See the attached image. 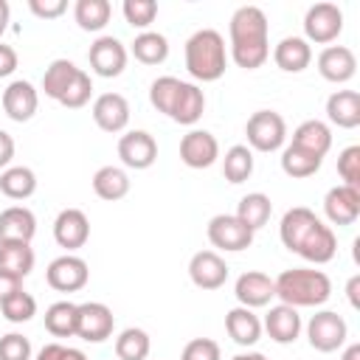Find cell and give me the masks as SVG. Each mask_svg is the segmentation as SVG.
<instances>
[{
	"instance_id": "6da1fadb",
	"label": "cell",
	"mask_w": 360,
	"mask_h": 360,
	"mask_svg": "<svg viewBox=\"0 0 360 360\" xmlns=\"http://www.w3.org/2000/svg\"><path fill=\"white\" fill-rule=\"evenodd\" d=\"M278 236H281L287 250L298 253L301 259H307L312 264H326L338 253L335 231L315 211H309L304 205L284 211L281 225H278Z\"/></svg>"
},
{
	"instance_id": "7a4b0ae2",
	"label": "cell",
	"mask_w": 360,
	"mask_h": 360,
	"mask_svg": "<svg viewBox=\"0 0 360 360\" xmlns=\"http://www.w3.org/2000/svg\"><path fill=\"white\" fill-rule=\"evenodd\" d=\"M228 37H231V59L239 68L256 70L267 62V56H270V28H267V17L259 6H239L231 14Z\"/></svg>"
},
{
	"instance_id": "3957f363",
	"label": "cell",
	"mask_w": 360,
	"mask_h": 360,
	"mask_svg": "<svg viewBox=\"0 0 360 360\" xmlns=\"http://www.w3.org/2000/svg\"><path fill=\"white\" fill-rule=\"evenodd\" d=\"M149 101L158 112L183 127L197 124L205 112V93L194 82H183L177 76H158L149 84Z\"/></svg>"
},
{
	"instance_id": "277c9868",
	"label": "cell",
	"mask_w": 360,
	"mask_h": 360,
	"mask_svg": "<svg viewBox=\"0 0 360 360\" xmlns=\"http://www.w3.org/2000/svg\"><path fill=\"white\" fill-rule=\"evenodd\" d=\"M276 298L287 307H321L332 295V281L323 270L315 267H290L281 270L276 278Z\"/></svg>"
},
{
	"instance_id": "5b68a950",
	"label": "cell",
	"mask_w": 360,
	"mask_h": 360,
	"mask_svg": "<svg viewBox=\"0 0 360 360\" xmlns=\"http://www.w3.org/2000/svg\"><path fill=\"white\" fill-rule=\"evenodd\" d=\"M228 68L225 39L214 28H200L186 39V70L197 82H217Z\"/></svg>"
},
{
	"instance_id": "8992f818",
	"label": "cell",
	"mask_w": 360,
	"mask_h": 360,
	"mask_svg": "<svg viewBox=\"0 0 360 360\" xmlns=\"http://www.w3.org/2000/svg\"><path fill=\"white\" fill-rule=\"evenodd\" d=\"M248 146L256 152H276L287 141V124L276 110H256L245 124Z\"/></svg>"
},
{
	"instance_id": "52a82bcc",
	"label": "cell",
	"mask_w": 360,
	"mask_h": 360,
	"mask_svg": "<svg viewBox=\"0 0 360 360\" xmlns=\"http://www.w3.org/2000/svg\"><path fill=\"white\" fill-rule=\"evenodd\" d=\"M349 338V326L343 321V315H338L335 309H321L309 318L307 323V340L315 352H338Z\"/></svg>"
},
{
	"instance_id": "ba28073f",
	"label": "cell",
	"mask_w": 360,
	"mask_h": 360,
	"mask_svg": "<svg viewBox=\"0 0 360 360\" xmlns=\"http://www.w3.org/2000/svg\"><path fill=\"white\" fill-rule=\"evenodd\" d=\"M340 31H343V11L338 8V3H315L307 8V14H304V39L307 42L329 45L340 37Z\"/></svg>"
},
{
	"instance_id": "9c48e42d",
	"label": "cell",
	"mask_w": 360,
	"mask_h": 360,
	"mask_svg": "<svg viewBox=\"0 0 360 360\" xmlns=\"http://www.w3.org/2000/svg\"><path fill=\"white\" fill-rule=\"evenodd\" d=\"M115 329V315L101 301L76 304V338L87 343H104Z\"/></svg>"
},
{
	"instance_id": "30bf717a",
	"label": "cell",
	"mask_w": 360,
	"mask_h": 360,
	"mask_svg": "<svg viewBox=\"0 0 360 360\" xmlns=\"http://www.w3.org/2000/svg\"><path fill=\"white\" fill-rule=\"evenodd\" d=\"M208 242L219 250H228V253H239L245 248H250L253 242V231L236 217V214H217L208 219Z\"/></svg>"
},
{
	"instance_id": "8fae6325",
	"label": "cell",
	"mask_w": 360,
	"mask_h": 360,
	"mask_svg": "<svg viewBox=\"0 0 360 360\" xmlns=\"http://www.w3.org/2000/svg\"><path fill=\"white\" fill-rule=\"evenodd\" d=\"M127 56H129V53H127L124 42H121L118 37H110V34L98 37V39L90 45V51H87L90 68H93V73L101 76V79H115V76H121L124 68H127Z\"/></svg>"
},
{
	"instance_id": "7c38bea8",
	"label": "cell",
	"mask_w": 360,
	"mask_h": 360,
	"mask_svg": "<svg viewBox=\"0 0 360 360\" xmlns=\"http://www.w3.org/2000/svg\"><path fill=\"white\" fill-rule=\"evenodd\" d=\"M87 278H90L87 262L82 256H76V253L56 256L45 270V281L56 292H76V290H82L87 284Z\"/></svg>"
},
{
	"instance_id": "4fadbf2b",
	"label": "cell",
	"mask_w": 360,
	"mask_h": 360,
	"mask_svg": "<svg viewBox=\"0 0 360 360\" xmlns=\"http://www.w3.org/2000/svg\"><path fill=\"white\" fill-rule=\"evenodd\" d=\"M118 158L127 169H149L158 160V141L146 129H129L118 138Z\"/></svg>"
},
{
	"instance_id": "5bb4252c",
	"label": "cell",
	"mask_w": 360,
	"mask_h": 360,
	"mask_svg": "<svg viewBox=\"0 0 360 360\" xmlns=\"http://www.w3.org/2000/svg\"><path fill=\"white\" fill-rule=\"evenodd\" d=\"M53 239L68 253L84 248L87 239H90V219H87V214L82 208H62L56 214V219H53Z\"/></svg>"
},
{
	"instance_id": "9a60e30c",
	"label": "cell",
	"mask_w": 360,
	"mask_h": 360,
	"mask_svg": "<svg viewBox=\"0 0 360 360\" xmlns=\"http://www.w3.org/2000/svg\"><path fill=\"white\" fill-rule=\"evenodd\" d=\"M323 214L332 225H354L357 217H360V188H352V186H332L323 197Z\"/></svg>"
},
{
	"instance_id": "2e32d148",
	"label": "cell",
	"mask_w": 360,
	"mask_h": 360,
	"mask_svg": "<svg viewBox=\"0 0 360 360\" xmlns=\"http://www.w3.org/2000/svg\"><path fill=\"white\" fill-rule=\"evenodd\" d=\"M188 278L200 290H219L228 281V264L217 250H197L188 262Z\"/></svg>"
},
{
	"instance_id": "e0dca14e",
	"label": "cell",
	"mask_w": 360,
	"mask_h": 360,
	"mask_svg": "<svg viewBox=\"0 0 360 360\" xmlns=\"http://www.w3.org/2000/svg\"><path fill=\"white\" fill-rule=\"evenodd\" d=\"M219 158V143L208 129H191L180 141V160L188 169H208Z\"/></svg>"
},
{
	"instance_id": "ac0fdd59",
	"label": "cell",
	"mask_w": 360,
	"mask_h": 360,
	"mask_svg": "<svg viewBox=\"0 0 360 360\" xmlns=\"http://www.w3.org/2000/svg\"><path fill=\"white\" fill-rule=\"evenodd\" d=\"M233 295L239 301V307H248V309H259V307H267L273 298H276V284L267 273L262 270H248L236 278L233 284Z\"/></svg>"
},
{
	"instance_id": "d6986e66",
	"label": "cell",
	"mask_w": 360,
	"mask_h": 360,
	"mask_svg": "<svg viewBox=\"0 0 360 360\" xmlns=\"http://www.w3.org/2000/svg\"><path fill=\"white\" fill-rule=\"evenodd\" d=\"M37 107H39V93H37V87L31 82L14 79L3 90V110H6V115L11 121H17V124L31 121L34 112H37Z\"/></svg>"
},
{
	"instance_id": "ffe728a7",
	"label": "cell",
	"mask_w": 360,
	"mask_h": 360,
	"mask_svg": "<svg viewBox=\"0 0 360 360\" xmlns=\"http://www.w3.org/2000/svg\"><path fill=\"white\" fill-rule=\"evenodd\" d=\"M354 70H357V56L346 45H326L318 53V73L332 84L349 82L354 76Z\"/></svg>"
},
{
	"instance_id": "44dd1931",
	"label": "cell",
	"mask_w": 360,
	"mask_h": 360,
	"mask_svg": "<svg viewBox=\"0 0 360 360\" xmlns=\"http://www.w3.org/2000/svg\"><path fill=\"white\" fill-rule=\"evenodd\" d=\"M90 112H93L96 127L104 132H112V135L127 129V124H129V101L121 93H101L93 101Z\"/></svg>"
},
{
	"instance_id": "7402d4cb",
	"label": "cell",
	"mask_w": 360,
	"mask_h": 360,
	"mask_svg": "<svg viewBox=\"0 0 360 360\" xmlns=\"http://www.w3.org/2000/svg\"><path fill=\"white\" fill-rule=\"evenodd\" d=\"M262 329L270 335V340L276 343H295L298 335H301V315L295 307H287V304H276L267 309L264 315V323Z\"/></svg>"
},
{
	"instance_id": "603a6c76",
	"label": "cell",
	"mask_w": 360,
	"mask_h": 360,
	"mask_svg": "<svg viewBox=\"0 0 360 360\" xmlns=\"http://www.w3.org/2000/svg\"><path fill=\"white\" fill-rule=\"evenodd\" d=\"M326 118L340 129L360 127V93L357 90H335L326 98Z\"/></svg>"
},
{
	"instance_id": "cb8c5ba5",
	"label": "cell",
	"mask_w": 360,
	"mask_h": 360,
	"mask_svg": "<svg viewBox=\"0 0 360 360\" xmlns=\"http://www.w3.org/2000/svg\"><path fill=\"white\" fill-rule=\"evenodd\" d=\"M225 332L231 335L233 343L239 346H256L262 338V321L253 309L248 307H233L225 315Z\"/></svg>"
},
{
	"instance_id": "d4e9b609",
	"label": "cell",
	"mask_w": 360,
	"mask_h": 360,
	"mask_svg": "<svg viewBox=\"0 0 360 360\" xmlns=\"http://www.w3.org/2000/svg\"><path fill=\"white\" fill-rule=\"evenodd\" d=\"M273 62L284 70V73H301L309 68L312 62V48L304 37H284L276 48H273Z\"/></svg>"
},
{
	"instance_id": "484cf974",
	"label": "cell",
	"mask_w": 360,
	"mask_h": 360,
	"mask_svg": "<svg viewBox=\"0 0 360 360\" xmlns=\"http://www.w3.org/2000/svg\"><path fill=\"white\" fill-rule=\"evenodd\" d=\"M37 233V217L25 205H8L0 211V239H14V242H31Z\"/></svg>"
},
{
	"instance_id": "4316f807",
	"label": "cell",
	"mask_w": 360,
	"mask_h": 360,
	"mask_svg": "<svg viewBox=\"0 0 360 360\" xmlns=\"http://www.w3.org/2000/svg\"><path fill=\"white\" fill-rule=\"evenodd\" d=\"M34 248L31 242H14V239H0V270L11 273L17 278H25L34 270Z\"/></svg>"
},
{
	"instance_id": "83f0119b",
	"label": "cell",
	"mask_w": 360,
	"mask_h": 360,
	"mask_svg": "<svg viewBox=\"0 0 360 360\" xmlns=\"http://www.w3.org/2000/svg\"><path fill=\"white\" fill-rule=\"evenodd\" d=\"M290 143H295V146H301V149H307V152L323 158V155L332 149V129H329L323 121H318V118H307V121H301V124L295 127Z\"/></svg>"
},
{
	"instance_id": "f1b7e54d",
	"label": "cell",
	"mask_w": 360,
	"mask_h": 360,
	"mask_svg": "<svg viewBox=\"0 0 360 360\" xmlns=\"http://www.w3.org/2000/svg\"><path fill=\"white\" fill-rule=\"evenodd\" d=\"M93 191H96V197L115 202L129 194V174L121 166H101L93 174Z\"/></svg>"
},
{
	"instance_id": "f546056e",
	"label": "cell",
	"mask_w": 360,
	"mask_h": 360,
	"mask_svg": "<svg viewBox=\"0 0 360 360\" xmlns=\"http://www.w3.org/2000/svg\"><path fill=\"white\" fill-rule=\"evenodd\" d=\"M37 191V174L28 166H8L0 174V194L8 200H28Z\"/></svg>"
},
{
	"instance_id": "4dcf8cb0",
	"label": "cell",
	"mask_w": 360,
	"mask_h": 360,
	"mask_svg": "<svg viewBox=\"0 0 360 360\" xmlns=\"http://www.w3.org/2000/svg\"><path fill=\"white\" fill-rule=\"evenodd\" d=\"M129 51L141 65H160L169 56V39L163 34H158V31H141L132 39Z\"/></svg>"
},
{
	"instance_id": "1f68e13d",
	"label": "cell",
	"mask_w": 360,
	"mask_h": 360,
	"mask_svg": "<svg viewBox=\"0 0 360 360\" xmlns=\"http://www.w3.org/2000/svg\"><path fill=\"white\" fill-rule=\"evenodd\" d=\"M270 214H273V202H270V197L262 194V191H250V194H245V197L239 200V205H236V217H239L253 233H256L259 228L267 225Z\"/></svg>"
},
{
	"instance_id": "d6a6232c",
	"label": "cell",
	"mask_w": 360,
	"mask_h": 360,
	"mask_svg": "<svg viewBox=\"0 0 360 360\" xmlns=\"http://www.w3.org/2000/svg\"><path fill=\"white\" fill-rule=\"evenodd\" d=\"M321 163H323V158H318V155H312V152H307L295 143H287L284 152H281V172L287 177H298V180L312 177L321 169Z\"/></svg>"
},
{
	"instance_id": "836d02e7",
	"label": "cell",
	"mask_w": 360,
	"mask_h": 360,
	"mask_svg": "<svg viewBox=\"0 0 360 360\" xmlns=\"http://www.w3.org/2000/svg\"><path fill=\"white\" fill-rule=\"evenodd\" d=\"M112 17L110 0H76L73 6V20L79 22L82 31H101Z\"/></svg>"
},
{
	"instance_id": "e575fe53",
	"label": "cell",
	"mask_w": 360,
	"mask_h": 360,
	"mask_svg": "<svg viewBox=\"0 0 360 360\" xmlns=\"http://www.w3.org/2000/svg\"><path fill=\"white\" fill-rule=\"evenodd\" d=\"M76 73H79V68L70 59H53L45 68V73H42V90H45V96L53 98V101H59Z\"/></svg>"
},
{
	"instance_id": "d590c367",
	"label": "cell",
	"mask_w": 360,
	"mask_h": 360,
	"mask_svg": "<svg viewBox=\"0 0 360 360\" xmlns=\"http://www.w3.org/2000/svg\"><path fill=\"white\" fill-rule=\"evenodd\" d=\"M222 174L228 183H245L253 174V149L248 143H236L222 158Z\"/></svg>"
},
{
	"instance_id": "8d00e7d4",
	"label": "cell",
	"mask_w": 360,
	"mask_h": 360,
	"mask_svg": "<svg viewBox=\"0 0 360 360\" xmlns=\"http://www.w3.org/2000/svg\"><path fill=\"white\" fill-rule=\"evenodd\" d=\"M45 329L53 338H73L76 335V304L56 301L45 309Z\"/></svg>"
},
{
	"instance_id": "74e56055",
	"label": "cell",
	"mask_w": 360,
	"mask_h": 360,
	"mask_svg": "<svg viewBox=\"0 0 360 360\" xmlns=\"http://www.w3.org/2000/svg\"><path fill=\"white\" fill-rule=\"evenodd\" d=\"M149 349H152V340L138 326H127L115 338V357L118 360H146L149 357Z\"/></svg>"
},
{
	"instance_id": "f35d334b",
	"label": "cell",
	"mask_w": 360,
	"mask_h": 360,
	"mask_svg": "<svg viewBox=\"0 0 360 360\" xmlns=\"http://www.w3.org/2000/svg\"><path fill=\"white\" fill-rule=\"evenodd\" d=\"M0 312H3V318H6L8 323H25V321H31V318L37 315V298H34L31 292L20 290V292L8 295V298L0 304Z\"/></svg>"
},
{
	"instance_id": "ab89813d",
	"label": "cell",
	"mask_w": 360,
	"mask_h": 360,
	"mask_svg": "<svg viewBox=\"0 0 360 360\" xmlns=\"http://www.w3.org/2000/svg\"><path fill=\"white\" fill-rule=\"evenodd\" d=\"M121 11H124V20H127L132 28L149 31V25H152L155 17H158V3H155V0H124Z\"/></svg>"
},
{
	"instance_id": "60d3db41",
	"label": "cell",
	"mask_w": 360,
	"mask_h": 360,
	"mask_svg": "<svg viewBox=\"0 0 360 360\" xmlns=\"http://www.w3.org/2000/svg\"><path fill=\"white\" fill-rule=\"evenodd\" d=\"M90 96H93V79L79 68V73H76L73 82L68 84L65 96L59 98V104L68 107V110H79V107H84V104L90 101Z\"/></svg>"
},
{
	"instance_id": "b9f144b4",
	"label": "cell",
	"mask_w": 360,
	"mask_h": 360,
	"mask_svg": "<svg viewBox=\"0 0 360 360\" xmlns=\"http://www.w3.org/2000/svg\"><path fill=\"white\" fill-rule=\"evenodd\" d=\"M338 174L343 180V186L360 188V146L352 143L338 155Z\"/></svg>"
},
{
	"instance_id": "7bdbcfd3",
	"label": "cell",
	"mask_w": 360,
	"mask_h": 360,
	"mask_svg": "<svg viewBox=\"0 0 360 360\" xmlns=\"http://www.w3.org/2000/svg\"><path fill=\"white\" fill-rule=\"evenodd\" d=\"M0 360H31V340L20 332L0 338Z\"/></svg>"
},
{
	"instance_id": "ee69618b",
	"label": "cell",
	"mask_w": 360,
	"mask_h": 360,
	"mask_svg": "<svg viewBox=\"0 0 360 360\" xmlns=\"http://www.w3.org/2000/svg\"><path fill=\"white\" fill-rule=\"evenodd\" d=\"M180 360H222V352H219V343L211 340V338H194L183 346L180 352Z\"/></svg>"
},
{
	"instance_id": "f6af8a7d",
	"label": "cell",
	"mask_w": 360,
	"mask_h": 360,
	"mask_svg": "<svg viewBox=\"0 0 360 360\" xmlns=\"http://www.w3.org/2000/svg\"><path fill=\"white\" fill-rule=\"evenodd\" d=\"M28 8L39 20H53L68 11V0H28Z\"/></svg>"
},
{
	"instance_id": "bcb514c9",
	"label": "cell",
	"mask_w": 360,
	"mask_h": 360,
	"mask_svg": "<svg viewBox=\"0 0 360 360\" xmlns=\"http://www.w3.org/2000/svg\"><path fill=\"white\" fill-rule=\"evenodd\" d=\"M17 70V51L6 42H0V79L3 76H11Z\"/></svg>"
},
{
	"instance_id": "7dc6e473",
	"label": "cell",
	"mask_w": 360,
	"mask_h": 360,
	"mask_svg": "<svg viewBox=\"0 0 360 360\" xmlns=\"http://www.w3.org/2000/svg\"><path fill=\"white\" fill-rule=\"evenodd\" d=\"M20 290H22V278H17V276H11V273H3V270H0V304H3L8 295L20 292Z\"/></svg>"
},
{
	"instance_id": "c3c4849f",
	"label": "cell",
	"mask_w": 360,
	"mask_h": 360,
	"mask_svg": "<svg viewBox=\"0 0 360 360\" xmlns=\"http://www.w3.org/2000/svg\"><path fill=\"white\" fill-rule=\"evenodd\" d=\"M11 158H14V138L6 129H0V169H8Z\"/></svg>"
},
{
	"instance_id": "681fc988",
	"label": "cell",
	"mask_w": 360,
	"mask_h": 360,
	"mask_svg": "<svg viewBox=\"0 0 360 360\" xmlns=\"http://www.w3.org/2000/svg\"><path fill=\"white\" fill-rule=\"evenodd\" d=\"M65 352H68V346H62V343H45L34 360H65Z\"/></svg>"
},
{
	"instance_id": "f907efd6",
	"label": "cell",
	"mask_w": 360,
	"mask_h": 360,
	"mask_svg": "<svg viewBox=\"0 0 360 360\" xmlns=\"http://www.w3.org/2000/svg\"><path fill=\"white\" fill-rule=\"evenodd\" d=\"M357 290H360V276H352L349 284H346V295H349V304L357 309L360 307V298H357Z\"/></svg>"
},
{
	"instance_id": "816d5d0a",
	"label": "cell",
	"mask_w": 360,
	"mask_h": 360,
	"mask_svg": "<svg viewBox=\"0 0 360 360\" xmlns=\"http://www.w3.org/2000/svg\"><path fill=\"white\" fill-rule=\"evenodd\" d=\"M8 17H11V8H8L6 0H0V37H3L6 28H8Z\"/></svg>"
},
{
	"instance_id": "f5cc1de1",
	"label": "cell",
	"mask_w": 360,
	"mask_h": 360,
	"mask_svg": "<svg viewBox=\"0 0 360 360\" xmlns=\"http://www.w3.org/2000/svg\"><path fill=\"white\" fill-rule=\"evenodd\" d=\"M340 360H360V343H349L340 354Z\"/></svg>"
},
{
	"instance_id": "db71d44e",
	"label": "cell",
	"mask_w": 360,
	"mask_h": 360,
	"mask_svg": "<svg viewBox=\"0 0 360 360\" xmlns=\"http://www.w3.org/2000/svg\"><path fill=\"white\" fill-rule=\"evenodd\" d=\"M231 360H267L262 352H239V354H233Z\"/></svg>"
},
{
	"instance_id": "11a10c76",
	"label": "cell",
	"mask_w": 360,
	"mask_h": 360,
	"mask_svg": "<svg viewBox=\"0 0 360 360\" xmlns=\"http://www.w3.org/2000/svg\"><path fill=\"white\" fill-rule=\"evenodd\" d=\"M65 360H87V354H84L82 349H73V346H68V352H65Z\"/></svg>"
}]
</instances>
